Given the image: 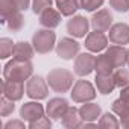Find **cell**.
<instances>
[{"label":"cell","instance_id":"cell-1","mask_svg":"<svg viewBox=\"0 0 129 129\" xmlns=\"http://www.w3.org/2000/svg\"><path fill=\"white\" fill-rule=\"evenodd\" d=\"M34 73V66L29 59L12 58L3 69V79L6 81H27Z\"/></svg>","mask_w":129,"mask_h":129},{"label":"cell","instance_id":"cell-2","mask_svg":"<svg viewBox=\"0 0 129 129\" xmlns=\"http://www.w3.org/2000/svg\"><path fill=\"white\" fill-rule=\"evenodd\" d=\"M47 84L55 93H67L73 87V73L67 69H53L47 75Z\"/></svg>","mask_w":129,"mask_h":129},{"label":"cell","instance_id":"cell-3","mask_svg":"<svg viewBox=\"0 0 129 129\" xmlns=\"http://www.w3.org/2000/svg\"><path fill=\"white\" fill-rule=\"evenodd\" d=\"M32 46L35 49L37 53L40 55H44V53H49L55 49L56 46V35L52 29H38L34 37H32Z\"/></svg>","mask_w":129,"mask_h":129},{"label":"cell","instance_id":"cell-4","mask_svg":"<svg viewBox=\"0 0 129 129\" xmlns=\"http://www.w3.org/2000/svg\"><path fill=\"white\" fill-rule=\"evenodd\" d=\"M94 97H96V90L91 82L85 79L76 81L72 90V99L75 103H87V102L94 100Z\"/></svg>","mask_w":129,"mask_h":129},{"label":"cell","instance_id":"cell-5","mask_svg":"<svg viewBox=\"0 0 129 129\" xmlns=\"http://www.w3.org/2000/svg\"><path fill=\"white\" fill-rule=\"evenodd\" d=\"M49 84L41 76H30L26 81V94L34 100L46 99L49 94Z\"/></svg>","mask_w":129,"mask_h":129},{"label":"cell","instance_id":"cell-6","mask_svg":"<svg viewBox=\"0 0 129 129\" xmlns=\"http://www.w3.org/2000/svg\"><path fill=\"white\" fill-rule=\"evenodd\" d=\"M55 50H56V55L66 61H70L73 58H76L79 55V50H81V44L73 40V38H69V37H64L58 41V44L55 46Z\"/></svg>","mask_w":129,"mask_h":129},{"label":"cell","instance_id":"cell-7","mask_svg":"<svg viewBox=\"0 0 129 129\" xmlns=\"http://www.w3.org/2000/svg\"><path fill=\"white\" fill-rule=\"evenodd\" d=\"M90 26L91 24L88 18H85L84 15H73L67 21V32L75 38H85L88 35Z\"/></svg>","mask_w":129,"mask_h":129},{"label":"cell","instance_id":"cell-8","mask_svg":"<svg viewBox=\"0 0 129 129\" xmlns=\"http://www.w3.org/2000/svg\"><path fill=\"white\" fill-rule=\"evenodd\" d=\"M96 67V56L93 53H79L75 58V73L78 76H88Z\"/></svg>","mask_w":129,"mask_h":129},{"label":"cell","instance_id":"cell-9","mask_svg":"<svg viewBox=\"0 0 129 129\" xmlns=\"http://www.w3.org/2000/svg\"><path fill=\"white\" fill-rule=\"evenodd\" d=\"M112 14L108 9H99L97 12L93 14V17L90 18V24L93 27V30H99V32H108L112 26Z\"/></svg>","mask_w":129,"mask_h":129},{"label":"cell","instance_id":"cell-10","mask_svg":"<svg viewBox=\"0 0 129 129\" xmlns=\"http://www.w3.org/2000/svg\"><path fill=\"white\" fill-rule=\"evenodd\" d=\"M108 40L112 44H118V46H124L129 43V24L126 23H115L111 26V29L108 30Z\"/></svg>","mask_w":129,"mask_h":129},{"label":"cell","instance_id":"cell-11","mask_svg":"<svg viewBox=\"0 0 129 129\" xmlns=\"http://www.w3.org/2000/svg\"><path fill=\"white\" fill-rule=\"evenodd\" d=\"M108 37L103 34V32H99V30H93L87 35L85 38V47L93 52V53H97V52H102L108 47Z\"/></svg>","mask_w":129,"mask_h":129},{"label":"cell","instance_id":"cell-12","mask_svg":"<svg viewBox=\"0 0 129 129\" xmlns=\"http://www.w3.org/2000/svg\"><path fill=\"white\" fill-rule=\"evenodd\" d=\"M24 82H20V81H6L3 79L2 81V94L6 96L8 99L11 100H20L24 94Z\"/></svg>","mask_w":129,"mask_h":129},{"label":"cell","instance_id":"cell-13","mask_svg":"<svg viewBox=\"0 0 129 129\" xmlns=\"http://www.w3.org/2000/svg\"><path fill=\"white\" fill-rule=\"evenodd\" d=\"M69 106H70L69 102L64 97H53V99L49 100V103L46 106V114L53 120H59V118H62L64 114H66Z\"/></svg>","mask_w":129,"mask_h":129},{"label":"cell","instance_id":"cell-14","mask_svg":"<svg viewBox=\"0 0 129 129\" xmlns=\"http://www.w3.org/2000/svg\"><path fill=\"white\" fill-rule=\"evenodd\" d=\"M105 53H106V56L109 58V61L112 62V66L115 69L124 67L127 64V49H124V46L112 44V46L106 47Z\"/></svg>","mask_w":129,"mask_h":129},{"label":"cell","instance_id":"cell-15","mask_svg":"<svg viewBox=\"0 0 129 129\" xmlns=\"http://www.w3.org/2000/svg\"><path fill=\"white\" fill-rule=\"evenodd\" d=\"M46 114V108L38 102H27L20 109V117L26 121H35Z\"/></svg>","mask_w":129,"mask_h":129},{"label":"cell","instance_id":"cell-16","mask_svg":"<svg viewBox=\"0 0 129 129\" xmlns=\"http://www.w3.org/2000/svg\"><path fill=\"white\" fill-rule=\"evenodd\" d=\"M61 17H62V14L58 9H53L50 6V8H47L46 11H43L40 14V24L43 27H47V29H55V27L59 26Z\"/></svg>","mask_w":129,"mask_h":129},{"label":"cell","instance_id":"cell-17","mask_svg":"<svg viewBox=\"0 0 129 129\" xmlns=\"http://www.w3.org/2000/svg\"><path fill=\"white\" fill-rule=\"evenodd\" d=\"M62 126L64 127H81L84 120L79 114V109L75 106H69V109L66 111V114L62 115Z\"/></svg>","mask_w":129,"mask_h":129},{"label":"cell","instance_id":"cell-18","mask_svg":"<svg viewBox=\"0 0 129 129\" xmlns=\"http://www.w3.org/2000/svg\"><path fill=\"white\" fill-rule=\"evenodd\" d=\"M79 114H81V117H82L84 121H94V120H97V117H100L102 108L97 103L87 102L85 105H82L79 108Z\"/></svg>","mask_w":129,"mask_h":129},{"label":"cell","instance_id":"cell-19","mask_svg":"<svg viewBox=\"0 0 129 129\" xmlns=\"http://www.w3.org/2000/svg\"><path fill=\"white\" fill-rule=\"evenodd\" d=\"M34 53H35V49L32 44L26 43V41H18L14 44V53H12V58H17V59H32L34 58Z\"/></svg>","mask_w":129,"mask_h":129},{"label":"cell","instance_id":"cell-20","mask_svg":"<svg viewBox=\"0 0 129 129\" xmlns=\"http://www.w3.org/2000/svg\"><path fill=\"white\" fill-rule=\"evenodd\" d=\"M96 87H97L99 93L109 94V93L114 91V88L117 85H115V81H114L112 75H96Z\"/></svg>","mask_w":129,"mask_h":129},{"label":"cell","instance_id":"cell-21","mask_svg":"<svg viewBox=\"0 0 129 129\" xmlns=\"http://www.w3.org/2000/svg\"><path fill=\"white\" fill-rule=\"evenodd\" d=\"M94 70L97 72V75H112L115 67L112 66V62L109 61L106 53H102V55L96 56V67H94Z\"/></svg>","mask_w":129,"mask_h":129},{"label":"cell","instance_id":"cell-22","mask_svg":"<svg viewBox=\"0 0 129 129\" xmlns=\"http://www.w3.org/2000/svg\"><path fill=\"white\" fill-rule=\"evenodd\" d=\"M56 9L64 17H72L79 9L76 0H56Z\"/></svg>","mask_w":129,"mask_h":129},{"label":"cell","instance_id":"cell-23","mask_svg":"<svg viewBox=\"0 0 129 129\" xmlns=\"http://www.w3.org/2000/svg\"><path fill=\"white\" fill-rule=\"evenodd\" d=\"M112 112L117 117H120V121L126 120L129 117V102L127 100H123L121 97L117 99V100H114L112 102Z\"/></svg>","mask_w":129,"mask_h":129},{"label":"cell","instance_id":"cell-24","mask_svg":"<svg viewBox=\"0 0 129 129\" xmlns=\"http://www.w3.org/2000/svg\"><path fill=\"white\" fill-rule=\"evenodd\" d=\"M0 12H2V23H6V20L18 12L12 0H0Z\"/></svg>","mask_w":129,"mask_h":129},{"label":"cell","instance_id":"cell-25","mask_svg":"<svg viewBox=\"0 0 129 129\" xmlns=\"http://www.w3.org/2000/svg\"><path fill=\"white\" fill-rule=\"evenodd\" d=\"M112 78L115 81V85L118 88H123L129 84V70H126L123 67H118L112 72Z\"/></svg>","mask_w":129,"mask_h":129},{"label":"cell","instance_id":"cell-26","mask_svg":"<svg viewBox=\"0 0 129 129\" xmlns=\"http://www.w3.org/2000/svg\"><path fill=\"white\" fill-rule=\"evenodd\" d=\"M6 24H8L9 30H12V32L21 30L23 26H24V17L21 15V11H18V12H15L14 15H11V17L6 20Z\"/></svg>","mask_w":129,"mask_h":129},{"label":"cell","instance_id":"cell-27","mask_svg":"<svg viewBox=\"0 0 129 129\" xmlns=\"http://www.w3.org/2000/svg\"><path fill=\"white\" fill-rule=\"evenodd\" d=\"M120 124H121V123L117 120V117H115L114 114H109V112H105V114L100 117L99 123H97L99 127H106V129H115V127H118Z\"/></svg>","mask_w":129,"mask_h":129},{"label":"cell","instance_id":"cell-28","mask_svg":"<svg viewBox=\"0 0 129 129\" xmlns=\"http://www.w3.org/2000/svg\"><path fill=\"white\" fill-rule=\"evenodd\" d=\"M14 44L15 43H12V40L6 38V37H3L2 40H0V58L6 59V58L12 56V53H14Z\"/></svg>","mask_w":129,"mask_h":129},{"label":"cell","instance_id":"cell-29","mask_svg":"<svg viewBox=\"0 0 129 129\" xmlns=\"http://www.w3.org/2000/svg\"><path fill=\"white\" fill-rule=\"evenodd\" d=\"M15 109V105H14V100L8 99L6 96L2 94V99H0V115L2 117H8L9 114H12Z\"/></svg>","mask_w":129,"mask_h":129},{"label":"cell","instance_id":"cell-30","mask_svg":"<svg viewBox=\"0 0 129 129\" xmlns=\"http://www.w3.org/2000/svg\"><path fill=\"white\" fill-rule=\"evenodd\" d=\"M103 2L105 0H76L79 8H82L85 11H90V12H94L96 9H99L103 5Z\"/></svg>","mask_w":129,"mask_h":129},{"label":"cell","instance_id":"cell-31","mask_svg":"<svg viewBox=\"0 0 129 129\" xmlns=\"http://www.w3.org/2000/svg\"><path fill=\"white\" fill-rule=\"evenodd\" d=\"M53 0H32V9L35 14H41L47 8H50Z\"/></svg>","mask_w":129,"mask_h":129},{"label":"cell","instance_id":"cell-32","mask_svg":"<svg viewBox=\"0 0 129 129\" xmlns=\"http://www.w3.org/2000/svg\"><path fill=\"white\" fill-rule=\"evenodd\" d=\"M50 126H52V123H50V120H49V115H47V117L43 115V117H40L38 120L29 123V127H30V129H49Z\"/></svg>","mask_w":129,"mask_h":129},{"label":"cell","instance_id":"cell-33","mask_svg":"<svg viewBox=\"0 0 129 129\" xmlns=\"http://www.w3.org/2000/svg\"><path fill=\"white\" fill-rule=\"evenodd\" d=\"M109 6L118 12H126L129 9V0H109Z\"/></svg>","mask_w":129,"mask_h":129},{"label":"cell","instance_id":"cell-34","mask_svg":"<svg viewBox=\"0 0 129 129\" xmlns=\"http://www.w3.org/2000/svg\"><path fill=\"white\" fill-rule=\"evenodd\" d=\"M12 2L18 11H26L32 5V0H12Z\"/></svg>","mask_w":129,"mask_h":129},{"label":"cell","instance_id":"cell-35","mask_svg":"<svg viewBox=\"0 0 129 129\" xmlns=\"http://www.w3.org/2000/svg\"><path fill=\"white\" fill-rule=\"evenodd\" d=\"M21 120H23V118H21ZM21 120H11V121H8V123L5 124V127H6V129H14V127L23 129V127H24V123H23Z\"/></svg>","mask_w":129,"mask_h":129},{"label":"cell","instance_id":"cell-36","mask_svg":"<svg viewBox=\"0 0 129 129\" xmlns=\"http://www.w3.org/2000/svg\"><path fill=\"white\" fill-rule=\"evenodd\" d=\"M120 97H121L123 100H127V102H129V84H127L126 87L121 88V91H120Z\"/></svg>","mask_w":129,"mask_h":129},{"label":"cell","instance_id":"cell-37","mask_svg":"<svg viewBox=\"0 0 129 129\" xmlns=\"http://www.w3.org/2000/svg\"><path fill=\"white\" fill-rule=\"evenodd\" d=\"M121 123V126H124V127H129V117L126 118V120H123V121H120Z\"/></svg>","mask_w":129,"mask_h":129},{"label":"cell","instance_id":"cell-38","mask_svg":"<svg viewBox=\"0 0 129 129\" xmlns=\"http://www.w3.org/2000/svg\"><path fill=\"white\" fill-rule=\"evenodd\" d=\"M126 66L129 67V49H127V64H126Z\"/></svg>","mask_w":129,"mask_h":129}]
</instances>
